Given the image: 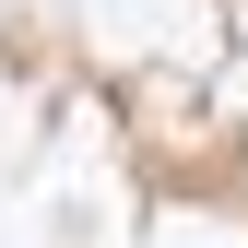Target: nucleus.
Here are the masks:
<instances>
[]
</instances>
